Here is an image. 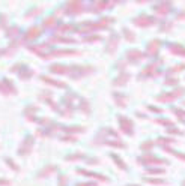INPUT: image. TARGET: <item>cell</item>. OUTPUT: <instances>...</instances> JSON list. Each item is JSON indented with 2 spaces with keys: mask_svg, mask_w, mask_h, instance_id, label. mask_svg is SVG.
<instances>
[{
  "mask_svg": "<svg viewBox=\"0 0 185 186\" xmlns=\"http://www.w3.org/2000/svg\"><path fill=\"white\" fill-rule=\"evenodd\" d=\"M155 11L158 14H167L170 11V3H160V5H157L155 6Z\"/></svg>",
  "mask_w": 185,
  "mask_h": 186,
  "instance_id": "13",
  "label": "cell"
},
{
  "mask_svg": "<svg viewBox=\"0 0 185 186\" xmlns=\"http://www.w3.org/2000/svg\"><path fill=\"white\" fill-rule=\"evenodd\" d=\"M113 96H114V99H116V102L119 104V107H125V105H127V98H125L124 95H119V93H114Z\"/></svg>",
  "mask_w": 185,
  "mask_h": 186,
  "instance_id": "15",
  "label": "cell"
},
{
  "mask_svg": "<svg viewBox=\"0 0 185 186\" xmlns=\"http://www.w3.org/2000/svg\"><path fill=\"white\" fill-rule=\"evenodd\" d=\"M150 147H152V143H146V144H143V146H142V149L145 150V149H150Z\"/></svg>",
  "mask_w": 185,
  "mask_h": 186,
  "instance_id": "26",
  "label": "cell"
},
{
  "mask_svg": "<svg viewBox=\"0 0 185 186\" xmlns=\"http://www.w3.org/2000/svg\"><path fill=\"white\" fill-rule=\"evenodd\" d=\"M158 48H160V41H152L150 44H149L148 47V54H150V56H155L157 54V51H158Z\"/></svg>",
  "mask_w": 185,
  "mask_h": 186,
  "instance_id": "10",
  "label": "cell"
},
{
  "mask_svg": "<svg viewBox=\"0 0 185 186\" xmlns=\"http://www.w3.org/2000/svg\"><path fill=\"white\" fill-rule=\"evenodd\" d=\"M66 8H68V11H66L68 14H78L83 11V3L81 2H71L66 5Z\"/></svg>",
  "mask_w": 185,
  "mask_h": 186,
  "instance_id": "5",
  "label": "cell"
},
{
  "mask_svg": "<svg viewBox=\"0 0 185 186\" xmlns=\"http://www.w3.org/2000/svg\"><path fill=\"white\" fill-rule=\"evenodd\" d=\"M32 146H33V138L32 137H27L26 138V141L21 144V147L18 149V155H27L29 152H30V149H32Z\"/></svg>",
  "mask_w": 185,
  "mask_h": 186,
  "instance_id": "4",
  "label": "cell"
},
{
  "mask_svg": "<svg viewBox=\"0 0 185 186\" xmlns=\"http://www.w3.org/2000/svg\"><path fill=\"white\" fill-rule=\"evenodd\" d=\"M77 186H95V183H78Z\"/></svg>",
  "mask_w": 185,
  "mask_h": 186,
  "instance_id": "28",
  "label": "cell"
},
{
  "mask_svg": "<svg viewBox=\"0 0 185 186\" xmlns=\"http://www.w3.org/2000/svg\"><path fill=\"white\" fill-rule=\"evenodd\" d=\"M154 23H155V20L152 17H149V15H140L139 18L134 20V24H137L140 27H148V26L154 24Z\"/></svg>",
  "mask_w": 185,
  "mask_h": 186,
  "instance_id": "2",
  "label": "cell"
},
{
  "mask_svg": "<svg viewBox=\"0 0 185 186\" xmlns=\"http://www.w3.org/2000/svg\"><path fill=\"white\" fill-rule=\"evenodd\" d=\"M59 186H66V177H65V176H60V180H59Z\"/></svg>",
  "mask_w": 185,
  "mask_h": 186,
  "instance_id": "25",
  "label": "cell"
},
{
  "mask_svg": "<svg viewBox=\"0 0 185 186\" xmlns=\"http://www.w3.org/2000/svg\"><path fill=\"white\" fill-rule=\"evenodd\" d=\"M53 24H56V18L54 17H50V18H47L44 21V27H51Z\"/></svg>",
  "mask_w": 185,
  "mask_h": 186,
  "instance_id": "19",
  "label": "cell"
},
{
  "mask_svg": "<svg viewBox=\"0 0 185 186\" xmlns=\"http://www.w3.org/2000/svg\"><path fill=\"white\" fill-rule=\"evenodd\" d=\"M117 42H119V36H117V35H111L110 42H109V47H107V51H109V53H113V51L116 50Z\"/></svg>",
  "mask_w": 185,
  "mask_h": 186,
  "instance_id": "9",
  "label": "cell"
},
{
  "mask_svg": "<svg viewBox=\"0 0 185 186\" xmlns=\"http://www.w3.org/2000/svg\"><path fill=\"white\" fill-rule=\"evenodd\" d=\"M41 80H44L45 83H48V84H51V86H56V87H66L65 83H59V81H56L53 78H48V77H45V75H41Z\"/></svg>",
  "mask_w": 185,
  "mask_h": 186,
  "instance_id": "11",
  "label": "cell"
},
{
  "mask_svg": "<svg viewBox=\"0 0 185 186\" xmlns=\"http://www.w3.org/2000/svg\"><path fill=\"white\" fill-rule=\"evenodd\" d=\"M119 123H120V129L124 131L125 134H128V135L132 134V122H131V120H128V119L124 117V116H120V117H119Z\"/></svg>",
  "mask_w": 185,
  "mask_h": 186,
  "instance_id": "1",
  "label": "cell"
},
{
  "mask_svg": "<svg viewBox=\"0 0 185 186\" xmlns=\"http://www.w3.org/2000/svg\"><path fill=\"white\" fill-rule=\"evenodd\" d=\"M53 41H59V42H69V44H71V42H74V39H72V38H54Z\"/></svg>",
  "mask_w": 185,
  "mask_h": 186,
  "instance_id": "22",
  "label": "cell"
},
{
  "mask_svg": "<svg viewBox=\"0 0 185 186\" xmlns=\"http://www.w3.org/2000/svg\"><path fill=\"white\" fill-rule=\"evenodd\" d=\"M184 92V89H179V90H176V92H168L167 95H161V96H158V101L160 102H168V101H173V99H176L178 96H181Z\"/></svg>",
  "mask_w": 185,
  "mask_h": 186,
  "instance_id": "3",
  "label": "cell"
},
{
  "mask_svg": "<svg viewBox=\"0 0 185 186\" xmlns=\"http://www.w3.org/2000/svg\"><path fill=\"white\" fill-rule=\"evenodd\" d=\"M5 161H6V162H8V164H9V167H11V168H14V170H17V171H18V167H17V165H15V162H14V161H11V159H9V158H6V159H5Z\"/></svg>",
  "mask_w": 185,
  "mask_h": 186,
  "instance_id": "24",
  "label": "cell"
},
{
  "mask_svg": "<svg viewBox=\"0 0 185 186\" xmlns=\"http://www.w3.org/2000/svg\"><path fill=\"white\" fill-rule=\"evenodd\" d=\"M176 81H178L176 78H175V80L172 78V80H167V81H166V84H176Z\"/></svg>",
  "mask_w": 185,
  "mask_h": 186,
  "instance_id": "27",
  "label": "cell"
},
{
  "mask_svg": "<svg viewBox=\"0 0 185 186\" xmlns=\"http://www.w3.org/2000/svg\"><path fill=\"white\" fill-rule=\"evenodd\" d=\"M113 159H114V161H116V162H117V164H119V167L120 168H124V170H125V164H124V162H122V161H120V159H119V158H117V156H116V155H113Z\"/></svg>",
  "mask_w": 185,
  "mask_h": 186,
  "instance_id": "23",
  "label": "cell"
},
{
  "mask_svg": "<svg viewBox=\"0 0 185 186\" xmlns=\"http://www.w3.org/2000/svg\"><path fill=\"white\" fill-rule=\"evenodd\" d=\"M113 3H107V2H98V3H95L93 5V12H99V11H102V9H105L107 6H111Z\"/></svg>",
  "mask_w": 185,
  "mask_h": 186,
  "instance_id": "14",
  "label": "cell"
},
{
  "mask_svg": "<svg viewBox=\"0 0 185 186\" xmlns=\"http://www.w3.org/2000/svg\"><path fill=\"white\" fill-rule=\"evenodd\" d=\"M63 140H66V141H75V138H74V137H65Z\"/></svg>",
  "mask_w": 185,
  "mask_h": 186,
  "instance_id": "29",
  "label": "cell"
},
{
  "mask_svg": "<svg viewBox=\"0 0 185 186\" xmlns=\"http://www.w3.org/2000/svg\"><path fill=\"white\" fill-rule=\"evenodd\" d=\"M41 35V30H39V27H32V29H29L27 30V33L24 35V39L26 41H29V39H35Z\"/></svg>",
  "mask_w": 185,
  "mask_h": 186,
  "instance_id": "6",
  "label": "cell"
},
{
  "mask_svg": "<svg viewBox=\"0 0 185 186\" xmlns=\"http://www.w3.org/2000/svg\"><path fill=\"white\" fill-rule=\"evenodd\" d=\"M50 71L54 72V74H69L68 66H63V65H53V66L50 68Z\"/></svg>",
  "mask_w": 185,
  "mask_h": 186,
  "instance_id": "8",
  "label": "cell"
},
{
  "mask_svg": "<svg viewBox=\"0 0 185 186\" xmlns=\"http://www.w3.org/2000/svg\"><path fill=\"white\" fill-rule=\"evenodd\" d=\"M124 33H125V38H127L130 42H132V41L135 39V38H134V35H131V32L128 30V29H124Z\"/></svg>",
  "mask_w": 185,
  "mask_h": 186,
  "instance_id": "21",
  "label": "cell"
},
{
  "mask_svg": "<svg viewBox=\"0 0 185 186\" xmlns=\"http://www.w3.org/2000/svg\"><path fill=\"white\" fill-rule=\"evenodd\" d=\"M184 186H185V183H184Z\"/></svg>",
  "mask_w": 185,
  "mask_h": 186,
  "instance_id": "30",
  "label": "cell"
},
{
  "mask_svg": "<svg viewBox=\"0 0 185 186\" xmlns=\"http://www.w3.org/2000/svg\"><path fill=\"white\" fill-rule=\"evenodd\" d=\"M172 51L176 53V54H184L185 56V48H182L181 45H175V47H172Z\"/></svg>",
  "mask_w": 185,
  "mask_h": 186,
  "instance_id": "18",
  "label": "cell"
},
{
  "mask_svg": "<svg viewBox=\"0 0 185 186\" xmlns=\"http://www.w3.org/2000/svg\"><path fill=\"white\" fill-rule=\"evenodd\" d=\"M66 132H81V131H84L81 126H71V128H65Z\"/></svg>",
  "mask_w": 185,
  "mask_h": 186,
  "instance_id": "20",
  "label": "cell"
},
{
  "mask_svg": "<svg viewBox=\"0 0 185 186\" xmlns=\"http://www.w3.org/2000/svg\"><path fill=\"white\" fill-rule=\"evenodd\" d=\"M130 80V75L128 74H122L119 78H116V81H114V86H120V84H125L127 81Z\"/></svg>",
  "mask_w": 185,
  "mask_h": 186,
  "instance_id": "16",
  "label": "cell"
},
{
  "mask_svg": "<svg viewBox=\"0 0 185 186\" xmlns=\"http://www.w3.org/2000/svg\"><path fill=\"white\" fill-rule=\"evenodd\" d=\"M127 56H128V59H130L131 62H134V63L143 59V54H142L140 51H137V50H131V51H128Z\"/></svg>",
  "mask_w": 185,
  "mask_h": 186,
  "instance_id": "7",
  "label": "cell"
},
{
  "mask_svg": "<svg viewBox=\"0 0 185 186\" xmlns=\"http://www.w3.org/2000/svg\"><path fill=\"white\" fill-rule=\"evenodd\" d=\"M54 170H56V167H54V165H50V167H45V168H44V170H42V171H41V173H39V174H38V177L41 179V177H44V176H47V174H51V173H53Z\"/></svg>",
  "mask_w": 185,
  "mask_h": 186,
  "instance_id": "17",
  "label": "cell"
},
{
  "mask_svg": "<svg viewBox=\"0 0 185 186\" xmlns=\"http://www.w3.org/2000/svg\"><path fill=\"white\" fill-rule=\"evenodd\" d=\"M142 161L145 162V164H163V162H166V161H163V159H157V158H154V156H143L142 158Z\"/></svg>",
  "mask_w": 185,
  "mask_h": 186,
  "instance_id": "12",
  "label": "cell"
}]
</instances>
